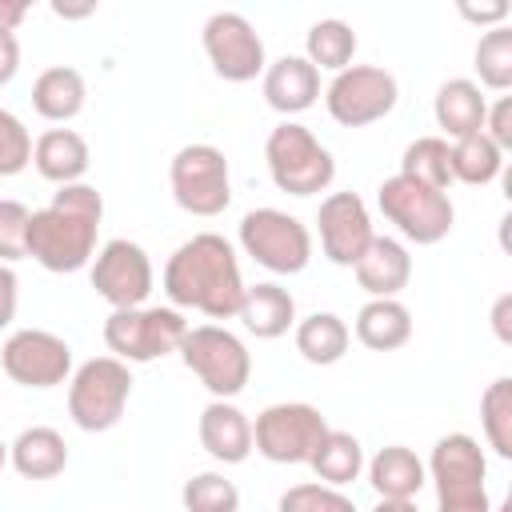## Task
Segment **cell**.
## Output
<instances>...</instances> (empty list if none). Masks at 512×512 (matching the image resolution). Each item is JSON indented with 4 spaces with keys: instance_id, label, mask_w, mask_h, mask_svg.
Segmentation results:
<instances>
[{
    "instance_id": "obj_3",
    "label": "cell",
    "mask_w": 512,
    "mask_h": 512,
    "mask_svg": "<svg viewBox=\"0 0 512 512\" xmlns=\"http://www.w3.org/2000/svg\"><path fill=\"white\" fill-rule=\"evenodd\" d=\"M264 164L280 192L288 196H316L336 180L332 152L316 140L308 124L280 120L264 140Z\"/></svg>"
},
{
    "instance_id": "obj_47",
    "label": "cell",
    "mask_w": 512,
    "mask_h": 512,
    "mask_svg": "<svg viewBox=\"0 0 512 512\" xmlns=\"http://www.w3.org/2000/svg\"><path fill=\"white\" fill-rule=\"evenodd\" d=\"M4 464H8V444L0 440V468H4Z\"/></svg>"
},
{
    "instance_id": "obj_20",
    "label": "cell",
    "mask_w": 512,
    "mask_h": 512,
    "mask_svg": "<svg viewBox=\"0 0 512 512\" xmlns=\"http://www.w3.org/2000/svg\"><path fill=\"white\" fill-rule=\"evenodd\" d=\"M484 112H488V100L476 80L452 76L436 88L432 116H436V128L444 132V140H464L472 132H484Z\"/></svg>"
},
{
    "instance_id": "obj_6",
    "label": "cell",
    "mask_w": 512,
    "mask_h": 512,
    "mask_svg": "<svg viewBox=\"0 0 512 512\" xmlns=\"http://www.w3.org/2000/svg\"><path fill=\"white\" fill-rule=\"evenodd\" d=\"M188 332V320L180 308L140 304V308H116L104 320V344L124 364H152L180 348Z\"/></svg>"
},
{
    "instance_id": "obj_39",
    "label": "cell",
    "mask_w": 512,
    "mask_h": 512,
    "mask_svg": "<svg viewBox=\"0 0 512 512\" xmlns=\"http://www.w3.org/2000/svg\"><path fill=\"white\" fill-rule=\"evenodd\" d=\"M484 136H488L500 152L512 148V100H508V96H500L496 104H488V112H484Z\"/></svg>"
},
{
    "instance_id": "obj_29",
    "label": "cell",
    "mask_w": 512,
    "mask_h": 512,
    "mask_svg": "<svg viewBox=\"0 0 512 512\" xmlns=\"http://www.w3.org/2000/svg\"><path fill=\"white\" fill-rule=\"evenodd\" d=\"M448 164H452V180L484 188L504 172V152L484 132H472V136L448 144Z\"/></svg>"
},
{
    "instance_id": "obj_35",
    "label": "cell",
    "mask_w": 512,
    "mask_h": 512,
    "mask_svg": "<svg viewBox=\"0 0 512 512\" xmlns=\"http://www.w3.org/2000/svg\"><path fill=\"white\" fill-rule=\"evenodd\" d=\"M276 512H356V504H352V496H344L332 484L304 480V484H292L288 492H280Z\"/></svg>"
},
{
    "instance_id": "obj_14",
    "label": "cell",
    "mask_w": 512,
    "mask_h": 512,
    "mask_svg": "<svg viewBox=\"0 0 512 512\" xmlns=\"http://www.w3.org/2000/svg\"><path fill=\"white\" fill-rule=\"evenodd\" d=\"M88 280H92L96 296L104 304H112V312L116 308H140L148 300L152 284H156L148 252L136 240H124V236H116V240L96 248Z\"/></svg>"
},
{
    "instance_id": "obj_43",
    "label": "cell",
    "mask_w": 512,
    "mask_h": 512,
    "mask_svg": "<svg viewBox=\"0 0 512 512\" xmlns=\"http://www.w3.org/2000/svg\"><path fill=\"white\" fill-rule=\"evenodd\" d=\"M492 332H496L500 344H512V292H504L492 304Z\"/></svg>"
},
{
    "instance_id": "obj_7",
    "label": "cell",
    "mask_w": 512,
    "mask_h": 512,
    "mask_svg": "<svg viewBox=\"0 0 512 512\" xmlns=\"http://www.w3.org/2000/svg\"><path fill=\"white\" fill-rule=\"evenodd\" d=\"M376 204H380L384 220L396 224V232L420 248L440 244L456 224V208H452L448 192H436V188L408 180L400 172L376 188Z\"/></svg>"
},
{
    "instance_id": "obj_21",
    "label": "cell",
    "mask_w": 512,
    "mask_h": 512,
    "mask_svg": "<svg viewBox=\"0 0 512 512\" xmlns=\"http://www.w3.org/2000/svg\"><path fill=\"white\" fill-rule=\"evenodd\" d=\"M32 164L44 180H52L56 188L64 184H80L88 164H92V152H88V140L72 128H48L32 140Z\"/></svg>"
},
{
    "instance_id": "obj_46",
    "label": "cell",
    "mask_w": 512,
    "mask_h": 512,
    "mask_svg": "<svg viewBox=\"0 0 512 512\" xmlns=\"http://www.w3.org/2000/svg\"><path fill=\"white\" fill-rule=\"evenodd\" d=\"M372 512H420L416 500H380Z\"/></svg>"
},
{
    "instance_id": "obj_10",
    "label": "cell",
    "mask_w": 512,
    "mask_h": 512,
    "mask_svg": "<svg viewBox=\"0 0 512 512\" xmlns=\"http://www.w3.org/2000/svg\"><path fill=\"white\" fill-rule=\"evenodd\" d=\"M328 432V420L316 404L304 400H280L268 404L252 424V448L272 464H308L312 448Z\"/></svg>"
},
{
    "instance_id": "obj_45",
    "label": "cell",
    "mask_w": 512,
    "mask_h": 512,
    "mask_svg": "<svg viewBox=\"0 0 512 512\" xmlns=\"http://www.w3.org/2000/svg\"><path fill=\"white\" fill-rule=\"evenodd\" d=\"M52 12H56L60 20H80V16H92L96 4H52Z\"/></svg>"
},
{
    "instance_id": "obj_12",
    "label": "cell",
    "mask_w": 512,
    "mask_h": 512,
    "mask_svg": "<svg viewBox=\"0 0 512 512\" xmlns=\"http://www.w3.org/2000/svg\"><path fill=\"white\" fill-rule=\"evenodd\" d=\"M200 44H204L212 72L228 84H248L256 76H264V68H268L264 40L248 24V16H240V12H212L204 20Z\"/></svg>"
},
{
    "instance_id": "obj_15",
    "label": "cell",
    "mask_w": 512,
    "mask_h": 512,
    "mask_svg": "<svg viewBox=\"0 0 512 512\" xmlns=\"http://www.w3.org/2000/svg\"><path fill=\"white\" fill-rule=\"evenodd\" d=\"M316 228H320V248L332 264L340 268H352L364 248L372 244V216H368V204L356 196V192H332L320 200V212H316Z\"/></svg>"
},
{
    "instance_id": "obj_42",
    "label": "cell",
    "mask_w": 512,
    "mask_h": 512,
    "mask_svg": "<svg viewBox=\"0 0 512 512\" xmlns=\"http://www.w3.org/2000/svg\"><path fill=\"white\" fill-rule=\"evenodd\" d=\"M16 72H20V40L16 32H0V88L12 84Z\"/></svg>"
},
{
    "instance_id": "obj_22",
    "label": "cell",
    "mask_w": 512,
    "mask_h": 512,
    "mask_svg": "<svg viewBox=\"0 0 512 512\" xmlns=\"http://www.w3.org/2000/svg\"><path fill=\"white\" fill-rule=\"evenodd\" d=\"M236 320L256 336V340H276L288 328H296V300L288 288H280L276 280L264 284H248Z\"/></svg>"
},
{
    "instance_id": "obj_24",
    "label": "cell",
    "mask_w": 512,
    "mask_h": 512,
    "mask_svg": "<svg viewBox=\"0 0 512 512\" xmlns=\"http://www.w3.org/2000/svg\"><path fill=\"white\" fill-rule=\"evenodd\" d=\"M8 464L24 480H52V476H60L68 468V444H64V436L56 428L32 424L8 444Z\"/></svg>"
},
{
    "instance_id": "obj_33",
    "label": "cell",
    "mask_w": 512,
    "mask_h": 512,
    "mask_svg": "<svg viewBox=\"0 0 512 512\" xmlns=\"http://www.w3.org/2000/svg\"><path fill=\"white\" fill-rule=\"evenodd\" d=\"M472 60H476V76H480L484 88H492V92L512 88V28L508 24L488 28L480 36Z\"/></svg>"
},
{
    "instance_id": "obj_32",
    "label": "cell",
    "mask_w": 512,
    "mask_h": 512,
    "mask_svg": "<svg viewBox=\"0 0 512 512\" xmlns=\"http://www.w3.org/2000/svg\"><path fill=\"white\" fill-rule=\"evenodd\" d=\"M480 428L488 448L500 460H512V380L508 376H496L480 392Z\"/></svg>"
},
{
    "instance_id": "obj_4",
    "label": "cell",
    "mask_w": 512,
    "mask_h": 512,
    "mask_svg": "<svg viewBox=\"0 0 512 512\" xmlns=\"http://www.w3.org/2000/svg\"><path fill=\"white\" fill-rule=\"evenodd\" d=\"M176 352H180L184 368L212 392V400H232V396H240L248 388L252 352L224 324H196V328H188Z\"/></svg>"
},
{
    "instance_id": "obj_38",
    "label": "cell",
    "mask_w": 512,
    "mask_h": 512,
    "mask_svg": "<svg viewBox=\"0 0 512 512\" xmlns=\"http://www.w3.org/2000/svg\"><path fill=\"white\" fill-rule=\"evenodd\" d=\"M436 512H492V500H488V488L484 484L440 488L436 492Z\"/></svg>"
},
{
    "instance_id": "obj_25",
    "label": "cell",
    "mask_w": 512,
    "mask_h": 512,
    "mask_svg": "<svg viewBox=\"0 0 512 512\" xmlns=\"http://www.w3.org/2000/svg\"><path fill=\"white\" fill-rule=\"evenodd\" d=\"M84 100H88V84L72 64H52L32 84V108L52 124L76 120L84 112Z\"/></svg>"
},
{
    "instance_id": "obj_5",
    "label": "cell",
    "mask_w": 512,
    "mask_h": 512,
    "mask_svg": "<svg viewBox=\"0 0 512 512\" xmlns=\"http://www.w3.org/2000/svg\"><path fill=\"white\" fill-rule=\"evenodd\" d=\"M128 400H132V372L116 356H92L68 376V416L84 432L116 428Z\"/></svg>"
},
{
    "instance_id": "obj_19",
    "label": "cell",
    "mask_w": 512,
    "mask_h": 512,
    "mask_svg": "<svg viewBox=\"0 0 512 512\" xmlns=\"http://www.w3.org/2000/svg\"><path fill=\"white\" fill-rule=\"evenodd\" d=\"M424 472L432 476L436 492L440 488H460V484H484L488 476V460L476 436L468 432H448L432 444V456L424 464Z\"/></svg>"
},
{
    "instance_id": "obj_9",
    "label": "cell",
    "mask_w": 512,
    "mask_h": 512,
    "mask_svg": "<svg viewBox=\"0 0 512 512\" xmlns=\"http://www.w3.org/2000/svg\"><path fill=\"white\" fill-rule=\"evenodd\" d=\"M172 200L188 216H220L232 204V172L228 156L216 144H184L168 164Z\"/></svg>"
},
{
    "instance_id": "obj_37",
    "label": "cell",
    "mask_w": 512,
    "mask_h": 512,
    "mask_svg": "<svg viewBox=\"0 0 512 512\" xmlns=\"http://www.w3.org/2000/svg\"><path fill=\"white\" fill-rule=\"evenodd\" d=\"M28 220H32L28 204H20L12 196L0 200V264L28 256Z\"/></svg>"
},
{
    "instance_id": "obj_36",
    "label": "cell",
    "mask_w": 512,
    "mask_h": 512,
    "mask_svg": "<svg viewBox=\"0 0 512 512\" xmlns=\"http://www.w3.org/2000/svg\"><path fill=\"white\" fill-rule=\"evenodd\" d=\"M32 164V132L8 108H0V176H20Z\"/></svg>"
},
{
    "instance_id": "obj_44",
    "label": "cell",
    "mask_w": 512,
    "mask_h": 512,
    "mask_svg": "<svg viewBox=\"0 0 512 512\" xmlns=\"http://www.w3.org/2000/svg\"><path fill=\"white\" fill-rule=\"evenodd\" d=\"M28 16V4L24 0H0V32H16Z\"/></svg>"
},
{
    "instance_id": "obj_30",
    "label": "cell",
    "mask_w": 512,
    "mask_h": 512,
    "mask_svg": "<svg viewBox=\"0 0 512 512\" xmlns=\"http://www.w3.org/2000/svg\"><path fill=\"white\" fill-rule=\"evenodd\" d=\"M352 56H356V32H352L348 20L328 16V20H316V24L308 28V36H304V60H308L316 72H320V68L344 72V68L352 64Z\"/></svg>"
},
{
    "instance_id": "obj_16",
    "label": "cell",
    "mask_w": 512,
    "mask_h": 512,
    "mask_svg": "<svg viewBox=\"0 0 512 512\" xmlns=\"http://www.w3.org/2000/svg\"><path fill=\"white\" fill-rule=\"evenodd\" d=\"M200 448L220 464H244L252 456V420L232 400H208L196 420Z\"/></svg>"
},
{
    "instance_id": "obj_31",
    "label": "cell",
    "mask_w": 512,
    "mask_h": 512,
    "mask_svg": "<svg viewBox=\"0 0 512 512\" xmlns=\"http://www.w3.org/2000/svg\"><path fill=\"white\" fill-rule=\"evenodd\" d=\"M400 176L420 180L436 192L452 188V164H448V140L444 136H420L400 156Z\"/></svg>"
},
{
    "instance_id": "obj_11",
    "label": "cell",
    "mask_w": 512,
    "mask_h": 512,
    "mask_svg": "<svg viewBox=\"0 0 512 512\" xmlns=\"http://www.w3.org/2000/svg\"><path fill=\"white\" fill-rule=\"evenodd\" d=\"M396 100H400V84L380 64H348L324 88L328 116L344 128H364V124L384 120L396 108Z\"/></svg>"
},
{
    "instance_id": "obj_26",
    "label": "cell",
    "mask_w": 512,
    "mask_h": 512,
    "mask_svg": "<svg viewBox=\"0 0 512 512\" xmlns=\"http://www.w3.org/2000/svg\"><path fill=\"white\" fill-rule=\"evenodd\" d=\"M356 340L372 352H396L412 340V312L400 300H368L356 312Z\"/></svg>"
},
{
    "instance_id": "obj_23",
    "label": "cell",
    "mask_w": 512,
    "mask_h": 512,
    "mask_svg": "<svg viewBox=\"0 0 512 512\" xmlns=\"http://www.w3.org/2000/svg\"><path fill=\"white\" fill-rule=\"evenodd\" d=\"M368 484L376 488L380 500H416V492L428 484L424 460L408 444H388L372 460H364Z\"/></svg>"
},
{
    "instance_id": "obj_27",
    "label": "cell",
    "mask_w": 512,
    "mask_h": 512,
    "mask_svg": "<svg viewBox=\"0 0 512 512\" xmlns=\"http://www.w3.org/2000/svg\"><path fill=\"white\" fill-rule=\"evenodd\" d=\"M308 468L316 472V480H320V484L344 488V484L360 480V472H364V444H360L352 432L328 428V432L320 436V444L312 448Z\"/></svg>"
},
{
    "instance_id": "obj_2",
    "label": "cell",
    "mask_w": 512,
    "mask_h": 512,
    "mask_svg": "<svg viewBox=\"0 0 512 512\" xmlns=\"http://www.w3.org/2000/svg\"><path fill=\"white\" fill-rule=\"evenodd\" d=\"M104 220V196L92 184H64L48 208L28 220V256L48 272H80L96 256V232Z\"/></svg>"
},
{
    "instance_id": "obj_13",
    "label": "cell",
    "mask_w": 512,
    "mask_h": 512,
    "mask_svg": "<svg viewBox=\"0 0 512 512\" xmlns=\"http://www.w3.org/2000/svg\"><path fill=\"white\" fill-rule=\"evenodd\" d=\"M0 368L20 388H56L72 376V348L48 328H16L0 348Z\"/></svg>"
},
{
    "instance_id": "obj_48",
    "label": "cell",
    "mask_w": 512,
    "mask_h": 512,
    "mask_svg": "<svg viewBox=\"0 0 512 512\" xmlns=\"http://www.w3.org/2000/svg\"><path fill=\"white\" fill-rule=\"evenodd\" d=\"M492 512H512V508H508V504H496V508H492Z\"/></svg>"
},
{
    "instance_id": "obj_41",
    "label": "cell",
    "mask_w": 512,
    "mask_h": 512,
    "mask_svg": "<svg viewBox=\"0 0 512 512\" xmlns=\"http://www.w3.org/2000/svg\"><path fill=\"white\" fill-rule=\"evenodd\" d=\"M16 304H20V280L8 264H0V328L16 320Z\"/></svg>"
},
{
    "instance_id": "obj_8",
    "label": "cell",
    "mask_w": 512,
    "mask_h": 512,
    "mask_svg": "<svg viewBox=\"0 0 512 512\" xmlns=\"http://www.w3.org/2000/svg\"><path fill=\"white\" fill-rule=\"evenodd\" d=\"M236 236H240L244 256H252L260 268H268L276 276H296L312 260V232H308V224H300L292 212H280V208H252V212H244Z\"/></svg>"
},
{
    "instance_id": "obj_18",
    "label": "cell",
    "mask_w": 512,
    "mask_h": 512,
    "mask_svg": "<svg viewBox=\"0 0 512 512\" xmlns=\"http://www.w3.org/2000/svg\"><path fill=\"white\" fill-rule=\"evenodd\" d=\"M260 88H264V100H268L272 112L296 116V112H304V108L316 104V96H320V72L304 56H280V60H272L264 68Z\"/></svg>"
},
{
    "instance_id": "obj_40",
    "label": "cell",
    "mask_w": 512,
    "mask_h": 512,
    "mask_svg": "<svg viewBox=\"0 0 512 512\" xmlns=\"http://www.w3.org/2000/svg\"><path fill=\"white\" fill-rule=\"evenodd\" d=\"M456 12L468 20V24H480V28H496V24H504L508 20V4L504 0H492V4H472V0H460L456 4Z\"/></svg>"
},
{
    "instance_id": "obj_34",
    "label": "cell",
    "mask_w": 512,
    "mask_h": 512,
    "mask_svg": "<svg viewBox=\"0 0 512 512\" xmlns=\"http://www.w3.org/2000/svg\"><path fill=\"white\" fill-rule=\"evenodd\" d=\"M184 512H240V488L224 472H196L180 488Z\"/></svg>"
},
{
    "instance_id": "obj_28",
    "label": "cell",
    "mask_w": 512,
    "mask_h": 512,
    "mask_svg": "<svg viewBox=\"0 0 512 512\" xmlns=\"http://www.w3.org/2000/svg\"><path fill=\"white\" fill-rule=\"evenodd\" d=\"M348 344H352V332L336 312H312V316L296 320V352L316 368L344 360Z\"/></svg>"
},
{
    "instance_id": "obj_1",
    "label": "cell",
    "mask_w": 512,
    "mask_h": 512,
    "mask_svg": "<svg viewBox=\"0 0 512 512\" xmlns=\"http://www.w3.org/2000/svg\"><path fill=\"white\" fill-rule=\"evenodd\" d=\"M164 296L172 308L204 312L208 320H232L244 300V276L236 248L220 232H196L164 264Z\"/></svg>"
},
{
    "instance_id": "obj_17",
    "label": "cell",
    "mask_w": 512,
    "mask_h": 512,
    "mask_svg": "<svg viewBox=\"0 0 512 512\" xmlns=\"http://www.w3.org/2000/svg\"><path fill=\"white\" fill-rule=\"evenodd\" d=\"M356 284L372 296V300H396L408 280H412V256L404 248V240L396 236H372V244L364 248V256L352 264Z\"/></svg>"
}]
</instances>
